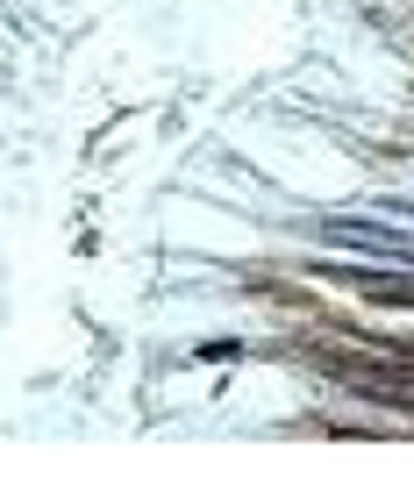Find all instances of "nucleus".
<instances>
[{"label": "nucleus", "instance_id": "1", "mask_svg": "<svg viewBox=\"0 0 414 478\" xmlns=\"http://www.w3.org/2000/svg\"><path fill=\"white\" fill-rule=\"evenodd\" d=\"M314 279H328V286L357 293V300H372V307H414V279H400V272H386V265H308Z\"/></svg>", "mask_w": 414, "mask_h": 478}]
</instances>
